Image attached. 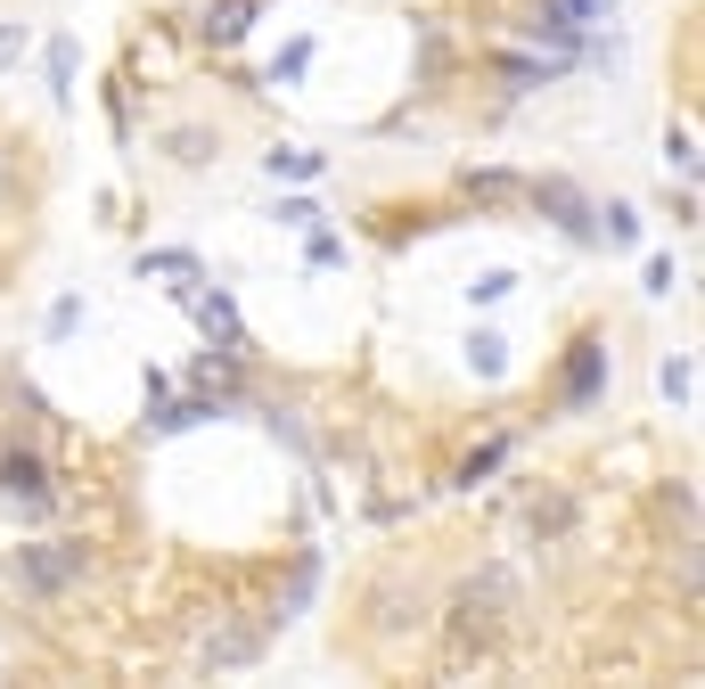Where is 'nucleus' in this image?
Listing matches in <instances>:
<instances>
[{"mask_svg": "<svg viewBox=\"0 0 705 689\" xmlns=\"http://www.w3.org/2000/svg\"><path fill=\"white\" fill-rule=\"evenodd\" d=\"M0 493H25V501H41V460H34V451H9V460H0Z\"/></svg>", "mask_w": 705, "mask_h": 689, "instance_id": "nucleus-1", "label": "nucleus"}, {"mask_svg": "<svg viewBox=\"0 0 705 689\" xmlns=\"http://www.w3.org/2000/svg\"><path fill=\"white\" fill-rule=\"evenodd\" d=\"M205 34H214V41H239V34H246V0H222V9L205 17Z\"/></svg>", "mask_w": 705, "mask_h": 689, "instance_id": "nucleus-2", "label": "nucleus"}, {"mask_svg": "<svg viewBox=\"0 0 705 689\" xmlns=\"http://www.w3.org/2000/svg\"><path fill=\"white\" fill-rule=\"evenodd\" d=\"M271 173H320V156H304V149H279V156H271Z\"/></svg>", "mask_w": 705, "mask_h": 689, "instance_id": "nucleus-3", "label": "nucleus"}, {"mask_svg": "<svg viewBox=\"0 0 705 689\" xmlns=\"http://www.w3.org/2000/svg\"><path fill=\"white\" fill-rule=\"evenodd\" d=\"M17 50H25V25H0V66H9Z\"/></svg>", "mask_w": 705, "mask_h": 689, "instance_id": "nucleus-4", "label": "nucleus"}]
</instances>
